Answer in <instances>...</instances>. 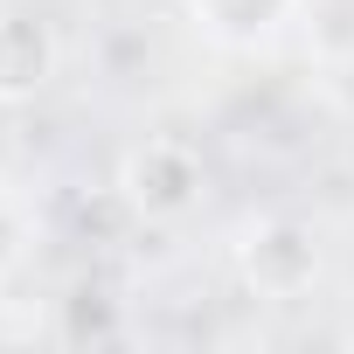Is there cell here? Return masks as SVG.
<instances>
[{"label":"cell","mask_w":354,"mask_h":354,"mask_svg":"<svg viewBox=\"0 0 354 354\" xmlns=\"http://www.w3.org/2000/svg\"><path fill=\"white\" fill-rule=\"evenodd\" d=\"M49 84V35L21 15H0V97H28Z\"/></svg>","instance_id":"6da1fadb"}]
</instances>
